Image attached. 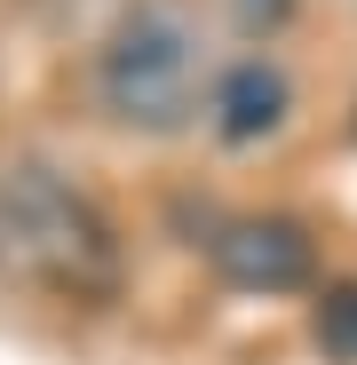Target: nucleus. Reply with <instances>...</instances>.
<instances>
[{"label": "nucleus", "instance_id": "20e7f679", "mask_svg": "<svg viewBox=\"0 0 357 365\" xmlns=\"http://www.w3.org/2000/svg\"><path fill=\"white\" fill-rule=\"evenodd\" d=\"M286 103H294V88H286V72L270 64V56H238L230 72H214V135L222 143H262V135H278L286 128Z\"/></svg>", "mask_w": 357, "mask_h": 365}, {"label": "nucleus", "instance_id": "f03ea898", "mask_svg": "<svg viewBox=\"0 0 357 365\" xmlns=\"http://www.w3.org/2000/svg\"><path fill=\"white\" fill-rule=\"evenodd\" d=\"M95 96L135 135H183L214 103V64H207L199 24L183 9H159V0L119 16L103 56H95Z\"/></svg>", "mask_w": 357, "mask_h": 365}, {"label": "nucleus", "instance_id": "f257e3e1", "mask_svg": "<svg viewBox=\"0 0 357 365\" xmlns=\"http://www.w3.org/2000/svg\"><path fill=\"white\" fill-rule=\"evenodd\" d=\"M0 262L64 302H103L119 294V230L56 167H9L0 175Z\"/></svg>", "mask_w": 357, "mask_h": 365}, {"label": "nucleus", "instance_id": "7ed1b4c3", "mask_svg": "<svg viewBox=\"0 0 357 365\" xmlns=\"http://www.w3.org/2000/svg\"><path fill=\"white\" fill-rule=\"evenodd\" d=\"M207 255H214V270L230 286H247V294H294V286H310V270H318L310 230L294 215H230V222H214Z\"/></svg>", "mask_w": 357, "mask_h": 365}, {"label": "nucleus", "instance_id": "39448f33", "mask_svg": "<svg viewBox=\"0 0 357 365\" xmlns=\"http://www.w3.org/2000/svg\"><path fill=\"white\" fill-rule=\"evenodd\" d=\"M310 334L333 365H357V286H326L318 310H310Z\"/></svg>", "mask_w": 357, "mask_h": 365}]
</instances>
